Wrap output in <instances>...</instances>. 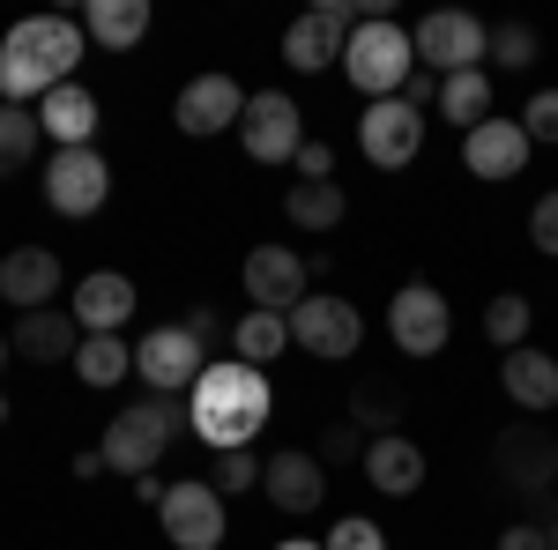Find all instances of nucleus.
Wrapping results in <instances>:
<instances>
[{
	"instance_id": "nucleus-1",
	"label": "nucleus",
	"mask_w": 558,
	"mask_h": 550,
	"mask_svg": "<svg viewBox=\"0 0 558 550\" xmlns=\"http://www.w3.org/2000/svg\"><path fill=\"white\" fill-rule=\"evenodd\" d=\"M75 60H83V23H68V15H23L0 38V105H31L38 112L60 83H75Z\"/></svg>"
},
{
	"instance_id": "nucleus-2",
	"label": "nucleus",
	"mask_w": 558,
	"mask_h": 550,
	"mask_svg": "<svg viewBox=\"0 0 558 550\" xmlns=\"http://www.w3.org/2000/svg\"><path fill=\"white\" fill-rule=\"evenodd\" d=\"M268 410H276L268 372L239 365V357H216L209 372L194 380V394H186V424L202 431V447H216V454H239L260 424H268Z\"/></svg>"
},
{
	"instance_id": "nucleus-3",
	"label": "nucleus",
	"mask_w": 558,
	"mask_h": 550,
	"mask_svg": "<svg viewBox=\"0 0 558 550\" xmlns=\"http://www.w3.org/2000/svg\"><path fill=\"white\" fill-rule=\"evenodd\" d=\"M179 424H186V410H179L172 394H149V402H134V410H120V417L105 424L97 454H105L112 476H149V468L172 454Z\"/></svg>"
},
{
	"instance_id": "nucleus-4",
	"label": "nucleus",
	"mask_w": 558,
	"mask_h": 550,
	"mask_svg": "<svg viewBox=\"0 0 558 550\" xmlns=\"http://www.w3.org/2000/svg\"><path fill=\"white\" fill-rule=\"evenodd\" d=\"M343 75L365 89L373 105H380V97H402V83L417 75V45H410V30H402L395 15H373V23H357V30H350Z\"/></svg>"
},
{
	"instance_id": "nucleus-5",
	"label": "nucleus",
	"mask_w": 558,
	"mask_h": 550,
	"mask_svg": "<svg viewBox=\"0 0 558 550\" xmlns=\"http://www.w3.org/2000/svg\"><path fill=\"white\" fill-rule=\"evenodd\" d=\"M410 45H417V68L425 75H470V68H484L492 60V30L476 23V15H462V8H432L425 23L410 30Z\"/></svg>"
},
{
	"instance_id": "nucleus-6",
	"label": "nucleus",
	"mask_w": 558,
	"mask_h": 550,
	"mask_svg": "<svg viewBox=\"0 0 558 550\" xmlns=\"http://www.w3.org/2000/svg\"><path fill=\"white\" fill-rule=\"evenodd\" d=\"M357 23H365V0H320V8H305L299 23L283 30V68H299V75L343 68V45Z\"/></svg>"
},
{
	"instance_id": "nucleus-7",
	"label": "nucleus",
	"mask_w": 558,
	"mask_h": 550,
	"mask_svg": "<svg viewBox=\"0 0 558 550\" xmlns=\"http://www.w3.org/2000/svg\"><path fill=\"white\" fill-rule=\"evenodd\" d=\"M239 149L254 164H299L305 149V112L291 89H254L246 112H239Z\"/></svg>"
},
{
	"instance_id": "nucleus-8",
	"label": "nucleus",
	"mask_w": 558,
	"mask_h": 550,
	"mask_svg": "<svg viewBox=\"0 0 558 550\" xmlns=\"http://www.w3.org/2000/svg\"><path fill=\"white\" fill-rule=\"evenodd\" d=\"M357 342H365V313L350 305V297H313L305 291L299 305H291V350H305V357H320V365H343V357H357Z\"/></svg>"
},
{
	"instance_id": "nucleus-9",
	"label": "nucleus",
	"mask_w": 558,
	"mask_h": 550,
	"mask_svg": "<svg viewBox=\"0 0 558 550\" xmlns=\"http://www.w3.org/2000/svg\"><path fill=\"white\" fill-rule=\"evenodd\" d=\"M447 335H454V313H447V297L432 291V283H402V291L387 297V342L402 357H439Z\"/></svg>"
},
{
	"instance_id": "nucleus-10",
	"label": "nucleus",
	"mask_w": 558,
	"mask_h": 550,
	"mask_svg": "<svg viewBox=\"0 0 558 550\" xmlns=\"http://www.w3.org/2000/svg\"><path fill=\"white\" fill-rule=\"evenodd\" d=\"M157 521H165L172 550H216L223 536H231V521H223V491H216L209 476L172 484V491H165V506H157Z\"/></svg>"
},
{
	"instance_id": "nucleus-11",
	"label": "nucleus",
	"mask_w": 558,
	"mask_h": 550,
	"mask_svg": "<svg viewBox=\"0 0 558 550\" xmlns=\"http://www.w3.org/2000/svg\"><path fill=\"white\" fill-rule=\"evenodd\" d=\"M202 357H209V350L186 335L179 320H172V328H149V335L134 342V372H142L149 394H194V380L209 372Z\"/></svg>"
},
{
	"instance_id": "nucleus-12",
	"label": "nucleus",
	"mask_w": 558,
	"mask_h": 550,
	"mask_svg": "<svg viewBox=\"0 0 558 550\" xmlns=\"http://www.w3.org/2000/svg\"><path fill=\"white\" fill-rule=\"evenodd\" d=\"M357 149H365V164H380V171L417 164V149H425V112L402 105V97L365 105V120H357Z\"/></svg>"
},
{
	"instance_id": "nucleus-13",
	"label": "nucleus",
	"mask_w": 558,
	"mask_h": 550,
	"mask_svg": "<svg viewBox=\"0 0 558 550\" xmlns=\"http://www.w3.org/2000/svg\"><path fill=\"white\" fill-rule=\"evenodd\" d=\"M45 201L60 216H97L112 201V164H105L97 149H52V164H45Z\"/></svg>"
},
{
	"instance_id": "nucleus-14",
	"label": "nucleus",
	"mask_w": 558,
	"mask_h": 550,
	"mask_svg": "<svg viewBox=\"0 0 558 550\" xmlns=\"http://www.w3.org/2000/svg\"><path fill=\"white\" fill-rule=\"evenodd\" d=\"M260 491H268L276 513H313L328 499V462L305 454V447H276V454L260 462Z\"/></svg>"
},
{
	"instance_id": "nucleus-15",
	"label": "nucleus",
	"mask_w": 558,
	"mask_h": 550,
	"mask_svg": "<svg viewBox=\"0 0 558 550\" xmlns=\"http://www.w3.org/2000/svg\"><path fill=\"white\" fill-rule=\"evenodd\" d=\"M529 127L521 120H484V127L462 134V164H470V179H492V186H507V179H521V164H529Z\"/></svg>"
},
{
	"instance_id": "nucleus-16",
	"label": "nucleus",
	"mask_w": 558,
	"mask_h": 550,
	"mask_svg": "<svg viewBox=\"0 0 558 550\" xmlns=\"http://www.w3.org/2000/svg\"><path fill=\"white\" fill-rule=\"evenodd\" d=\"M239 283H246V297L260 313H291L313 276H305V254H291V246H254L246 268H239Z\"/></svg>"
},
{
	"instance_id": "nucleus-17",
	"label": "nucleus",
	"mask_w": 558,
	"mask_h": 550,
	"mask_svg": "<svg viewBox=\"0 0 558 550\" xmlns=\"http://www.w3.org/2000/svg\"><path fill=\"white\" fill-rule=\"evenodd\" d=\"M499 476H507V491H521V499H536V491L558 484V447L544 439V424L499 431Z\"/></svg>"
},
{
	"instance_id": "nucleus-18",
	"label": "nucleus",
	"mask_w": 558,
	"mask_h": 550,
	"mask_svg": "<svg viewBox=\"0 0 558 550\" xmlns=\"http://www.w3.org/2000/svg\"><path fill=\"white\" fill-rule=\"evenodd\" d=\"M239 112H246V89L231 83V75H194L172 105L179 134H223V127L239 134Z\"/></svg>"
},
{
	"instance_id": "nucleus-19",
	"label": "nucleus",
	"mask_w": 558,
	"mask_h": 550,
	"mask_svg": "<svg viewBox=\"0 0 558 550\" xmlns=\"http://www.w3.org/2000/svg\"><path fill=\"white\" fill-rule=\"evenodd\" d=\"M134 297H142V291H134L120 268H97V276H83V291H75L68 313H75L83 335H120V328L134 320Z\"/></svg>"
},
{
	"instance_id": "nucleus-20",
	"label": "nucleus",
	"mask_w": 558,
	"mask_h": 550,
	"mask_svg": "<svg viewBox=\"0 0 558 550\" xmlns=\"http://www.w3.org/2000/svg\"><path fill=\"white\" fill-rule=\"evenodd\" d=\"M0 297H8L15 313H45V305L60 297V254H45V246H15V254L0 260Z\"/></svg>"
},
{
	"instance_id": "nucleus-21",
	"label": "nucleus",
	"mask_w": 558,
	"mask_h": 550,
	"mask_svg": "<svg viewBox=\"0 0 558 550\" xmlns=\"http://www.w3.org/2000/svg\"><path fill=\"white\" fill-rule=\"evenodd\" d=\"M499 387H507V402L529 410V417L558 410V350H507L499 357Z\"/></svg>"
},
{
	"instance_id": "nucleus-22",
	"label": "nucleus",
	"mask_w": 558,
	"mask_h": 550,
	"mask_svg": "<svg viewBox=\"0 0 558 550\" xmlns=\"http://www.w3.org/2000/svg\"><path fill=\"white\" fill-rule=\"evenodd\" d=\"M8 350H23L31 365H75L83 328H75V313H60V305H45V313H15V335H8Z\"/></svg>"
},
{
	"instance_id": "nucleus-23",
	"label": "nucleus",
	"mask_w": 558,
	"mask_h": 550,
	"mask_svg": "<svg viewBox=\"0 0 558 550\" xmlns=\"http://www.w3.org/2000/svg\"><path fill=\"white\" fill-rule=\"evenodd\" d=\"M357 468H365V484H373V491H387V499H410V491L425 484V454H417L402 431H387V439H365Z\"/></svg>"
},
{
	"instance_id": "nucleus-24",
	"label": "nucleus",
	"mask_w": 558,
	"mask_h": 550,
	"mask_svg": "<svg viewBox=\"0 0 558 550\" xmlns=\"http://www.w3.org/2000/svg\"><path fill=\"white\" fill-rule=\"evenodd\" d=\"M38 127L52 134L60 149H89V134H97V97H89L83 83H60L38 105Z\"/></svg>"
},
{
	"instance_id": "nucleus-25",
	"label": "nucleus",
	"mask_w": 558,
	"mask_h": 550,
	"mask_svg": "<svg viewBox=\"0 0 558 550\" xmlns=\"http://www.w3.org/2000/svg\"><path fill=\"white\" fill-rule=\"evenodd\" d=\"M83 38L105 52H128L149 38V0H89L83 8Z\"/></svg>"
},
{
	"instance_id": "nucleus-26",
	"label": "nucleus",
	"mask_w": 558,
	"mask_h": 550,
	"mask_svg": "<svg viewBox=\"0 0 558 550\" xmlns=\"http://www.w3.org/2000/svg\"><path fill=\"white\" fill-rule=\"evenodd\" d=\"M291 350V313H239L231 320V357L239 365H254V372H268V357H283Z\"/></svg>"
},
{
	"instance_id": "nucleus-27",
	"label": "nucleus",
	"mask_w": 558,
	"mask_h": 550,
	"mask_svg": "<svg viewBox=\"0 0 558 550\" xmlns=\"http://www.w3.org/2000/svg\"><path fill=\"white\" fill-rule=\"evenodd\" d=\"M283 216H291L299 231H313V239H320V231H336V223L350 216V194L336 186V179H291V194H283Z\"/></svg>"
},
{
	"instance_id": "nucleus-28",
	"label": "nucleus",
	"mask_w": 558,
	"mask_h": 550,
	"mask_svg": "<svg viewBox=\"0 0 558 550\" xmlns=\"http://www.w3.org/2000/svg\"><path fill=\"white\" fill-rule=\"evenodd\" d=\"M439 120H447V127H484V120H492V75H484V68H470V75H447V83H439Z\"/></svg>"
},
{
	"instance_id": "nucleus-29",
	"label": "nucleus",
	"mask_w": 558,
	"mask_h": 550,
	"mask_svg": "<svg viewBox=\"0 0 558 550\" xmlns=\"http://www.w3.org/2000/svg\"><path fill=\"white\" fill-rule=\"evenodd\" d=\"M38 142H45V127L31 105H0V179H23L38 164Z\"/></svg>"
},
{
	"instance_id": "nucleus-30",
	"label": "nucleus",
	"mask_w": 558,
	"mask_h": 550,
	"mask_svg": "<svg viewBox=\"0 0 558 550\" xmlns=\"http://www.w3.org/2000/svg\"><path fill=\"white\" fill-rule=\"evenodd\" d=\"M75 372H83V387H120L134 372V342H120V335H83Z\"/></svg>"
},
{
	"instance_id": "nucleus-31",
	"label": "nucleus",
	"mask_w": 558,
	"mask_h": 550,
	"mask_svg": "<svg viewBox=\"0 0 558 550\" xmlns=\"http://www.w3.org/2000/svg\"><path fill=\"white\" fill-rule=\"evenodd\" d=\"M529 320H536V305L521 291H499L484 305V342H492V350H529Z\"/></svg>"
},
{
	"instance_id": "nucleus-32",
	"label": "nucleus",
	"mask_w": 558,
	"mask_h": 550,
	"mask_svg": "<svg viewBox=\"0 0 558 550\" xmlns=\"http://www.w3.org/2000/svg\"><path fill=\"white\" fill-rule=\"evenodd\" d=\"M395 417H402V394H395V387H357V394H350V424H357V431H373V439H387V431H395Z\"/></svg>"
},
{
	"instance_id": "nucleus-33",
	"label": "nucleus",
	"mask_w": 558,
	"mask_h": 550,
	"mask_svg": "<svg viewBox=\"0 0 558 550\" xmlns=\"http://www.w3.org/2000/svg\"><path fill=\"white\" fill-rule=\"evenodd\" d=\"M492 60H499V75L536 68V30H529V23H499V30H492Z\"/></svg>"
},
{
	"instance_id": "nucleus-34",
	"label": "nucleus",
	"mask_w": 558,
	"mask_h": 550,
	"mask_svg": "<svg viewBox=\"0 0 558 550\" xmlns=\"http://www.w3.org/2000/svg\"><path fill=\"white\" fill-rule=\"evenodd\" d=\"M209 484L223 491V499H239V491H254V484H260V462L246 454V447H239V454H216V476H209Z\"/></svg>"
},
{
	"instance_id": "nucleus-35",
	"label": "nucleus",
	"mask_w": 558,
	"mask_h": 550,
	"mask_svg": "<svg viewBox=\"0 0 558 550\" xmlns=\"http://www.w3.org/2000/svg\"><path fill=\"white\" fill-rule=\"evenodd\" d=\"M328 550H387V536L365 521V513H343V521L328 528Z\"/></svg>"
},
{
	"instance_id": "nucleus-36",
	"label": "nucleus",
	"mask_w": 558,
	"mask_h": 550,
	"mask_svg": "<svg viewBox=\"0 0 558 550\" xmlns=\"http://www.w3.org/2000/svg\"><path fill=\"white\" fill-rule=\"evenodd\" d=\"M521 127H529V142H558V89H536L521 105Z\"/></svg>"
},
{
	"instance_id": "nucleus-37",
	"label": "nucleus",
	"mask_w": 558,
	"mask_h": 550,
	"mask_svg": "<svg viewBox=\"0 0 558 550\" xmlns=\"http://www.w3.org/2000/svg\"><path fill=\"white\" fill-rule=\"evenodd\" d=\"M529 246L558 260V194H544V201L529 209Z\"/></svg>"
},
{
	"instance_id": "nucleus-38",
	"label": "nucleus",
	"mask_w": 558,
	"mask_h": 550,
	"mask_svg": "<svg viewBox=\"0 0 558 550\" xmlns=\"http://www.w3.org/2000/svg\"><path fill=\"white\" fill-rule=\"evenodd\" d=\"M179 328H186V335L202 342V350H209V342H223V335H231V320H223V313H216V305H194V313H186V320H179Z\"/></svg>"
},
{
	"instance_id": "nucleus-39",
	"label": "nucleus",
	"mask_w": 558,
	"mask_h": 550,
	"mask_svg": "<svg viewBox=\"0 0 558 550\" xmlns=\"http://www.w3.org/2000/svg\"><path fill=\"white\" fill-rule=\"evenodd\" d=\"M299 179H336V149L305 134V149H299Z\"/></svg>"
},
{
	"instance_id": "nucleus-40",
	"label": "nucleus",
	"mask_w": 558,
	"mask_h": 550,
	"mask_svg": "<svg viewBox=\"0 0 558 550\" xmlns=\"http://www.w3.org/2000/svg\"><path fill=\"white\" fill-rule=\"evenodd\" d=\"M350 454H365V447H357V424H336V431L320 439V462H350Z\"/></svg>"
},
{
	"instance_id": "nucleus-41",
	"label": "nucleus",
	"mask_w": 558,
	"mask_h": 550,
	"mask_svg": "<svg viewBox=\"0 0 558 550\" xmlns=\"http://www.w3.org/2000/svg\"><path fill=\"white\" fill-rule=\"evenodd\" d=\"M402 105H417V112H432V105H439V75H425V68H417V75L402 83Z\"/></svg>"
},
{
	"instance_id": "nucleus-42",
	"label": "nucleus",
	"mask_w": 558,
	"mask_h": 550,
	"mask_svg": "<svg viewBox=\"0 0 558 550\" xmlns=\"http://www.w3.org/2000/svg\"><path fill=\"white\" fill-rule=\"evenodd\" d=\"M499 550H544V528L536 521H514V528H499Z\"/></svg>"
},
{
	"instance_id": "nucleus-43",
	"label": "nucleus",
	"mask_w": 558,
	"mask_h": 550,
	"mask_svg": "<svg viewBox=\"0 0 558 550\" xmlns=\"http://www.w3.org/2000/svg\"><path fill=\"white\" fill-rule=\"evenodd\" d=\"M165 491H172V484H165L157 468H149V476H134V499H142V506H165Z\"/></svg>"
},
{
	"instance_id": "nucleus-44",
	"label": "nucleus",
	"mask_w": 558,
	"mask_h": 550,
	"mask_svg": "<svg viewBox=\"0 0 558 550\" xmlns=\"http://www.w3.org/2000/svg\"><path fill=\"white\" fill-rule=\"evenodd\" d=\"M75 476H83V484H89V476H105V454H97V447H83V454H75Z\"/></svg>"
},
{
	"instance_id": "nucleus-45",
	"label": "nucleus",
	"mask_w": 558,
	"mask_h": 550,
	"mask_svg": "<svg viewBox=\"0 0 558 550\" xmlns=\"http://www.w3.org/2000/svg\"><path fill=\"white\" fill-rule=\"evenodd\" d=\"M276 550H328V543H313V536H283Z\"/></svg>"
},
{
	"instance_id": "nucleus-46",
	"label": "nucleus",
	"mask_w": 558,
	"mask_h": 550,
	"mask_svg": "<svg viewBox=\"0 0 558 550\" xmlns=\"http://www.w3.org/2000/svg\"><path fill=\"white\" fill-rule=\"evenodd\" d=\"M544 550H558V521H551V528H544Z\"/></svg>"
},
{
	"instance_id": "nucleus-47",
	"label": "nucleus",
	"mask_w": 558,
	"mask_h": 550,
	"mask_svg": "<svg viewBox=\"0 0 558 550\" xmlns=\"http://www.w3.org/2000/svg\"><path fill=\"white\" fill-rule=\"evenodd\" d=\"M0 424H8V394H0Z\"/></svg>"
},
{
	"instance_id": "nucleus-48",
	"label": "nucleus",
	"mask_w": 558,
	"mask_h": 550,
	"mask_svg": "<svg viewBox=\"0 0 558 550\" xmlns=\"http://www.w3.org/2000/svg\"><path fill=\"white\" fill-rule=\"evenodd\" d=\"M0 365H8V335H0Z\"/></svg>"
}]
</instances>
